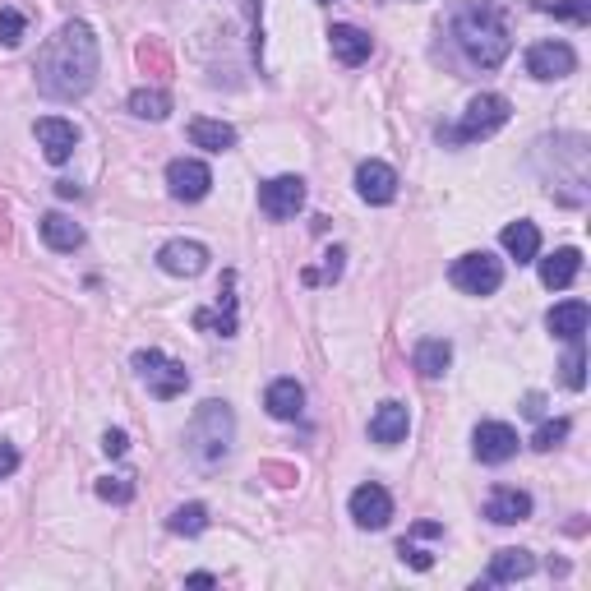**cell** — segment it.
I'll list each match as a JSON object with an SVG mask.
<instances>
[{"label":"cell","instance_id":"cell-41","mask_svg":"<svg viewBox=\"0 0 591 591\" xmlns=\"http://www.w3.org/2000/svg\"><path fill=\"white\" fill-rule=\"evenodd\" d=\"M185 582H190V587H213V582H218V578H213V573H190V578H185Z\"/></svg>","mask_w":591,"mask_h":591},{"label":"cell","instance_id":"cell-15","mask_svg":"<svg viewBox=\"0 0 591 591\" xmlns=\"http://www.w3.org/2000/svg\"><path fill=\"white\" fill-rule=\"evenodd\" d=\"M485 518L499 522V527L527 522L531 518V495H527V490H513V485H495L490 499H485Z\"/></svg>","mask_w":591,"mask_h":591},{"label":"cell","instance_id":"cell-23","mask_svg":"<svg viewBox=\"0 0 591 591\" xmlns=\"http://www.w3.org/2000/svg\"><path fill=\"white\" fill-rule=\"evenodd\" d=\"M190 144L194 148H208V153H227V148H236V130H231L227 121L194 116V121H190Z\"/></svg>","mask_w":591,"mask_h":591},{"label":"cell","instance_id":"cell-6","mask_svg":"<svg viewBox=\"0 0 591 591\" xmlns=\"http://www.w3.org/2000/svg\"><path fill=\"white\" fill-rule=\"evenodd\" d=\"M448 278H453L458 291H467V296H495V291L504 287V264H499L495 254L476 250V254H462Z\"/></svg>","mask_w":591,"mask_h":591},{"label":"cell","instance_id":"cell-32","mask_svg":"<svg viewBox=\"0 0 591 591\" xmlns=\"http://www.w3.org/2000/svg\"><path fill=\"white\" fill-rule=\"evenodd\" d=\"M24 28H28V19L14 5H5L0 10V47H19L24 42Z\"/></svg>","mask_w":591,"mask_h":591},{"label":"cell","instance_id":"cell-29","mask_svg":"<svg viewBox=\"0 0 591 591\" xmlns=\"http://www.w3.org/2000/svg\"><path fill=\"white\" fill-rule=\"evenodd\" d=\"M167 531L171 536H199V531H208V508L204 504H181L167 518Z\"/></svg>","mask_w":591,"mask_h":591},{"label":"cell","instance_id":"cell-2","mask_svg":"<svg viewBox=\"0 0 591 591\" xmlns=\"http://www.w3.org/2000/svg\"><path fill=\"white\" fill-rule=\"evenodd\" d=\"M453 37H458L462 56L471 65H481V70H499L508 61V51H513V37H508V19L495 10V5H481V0H471L453 14Z\"/></svg>","mask_w":591,"mask_h":591},{"label":"cell","instance_id":"cell-31","mask_svg":"<svg viewBox=\"0 0 591 591\" xmlns=\"http://www.w3.org/2000/svg\"><path fill=\"white\" fill-rule=\"evenodd\" d=\"M97 499H107V504H130L134 476H102V481H97Z\"/></svg>","mask_w":591,"mask_h":591},{"label":"cell","instance_id":"cell-26","mask_svg":"<svg viewBox=\"0 0 591 591\" xmlns=\"http://www.w3.org/2000/svg\"><path fill=\"white\" fill-rule=\"evenodd\" d=\"M448 361H453V342L448 338H425L421 347H416V370H421V379H439V374L448 370Z\"/></svg>","mask_w":591,"mask_h":591},{"label":"cell","instance_id":"cell-3","mask_svg":"<svg viewBox=\"0 0 591 591\" xmlns=\"http://www.w3.org/2000/svg\"><path fill=\"white\" fill-rule=\"evenodd\" d=\"M231 439H236V411L218 398L199 402V411H194L190 425H185V448H190V458L199 462V467H218V462L231 453Z\"/></svg>","mask_w":591,"mask_h":591},{"label":"cell","instance_id":"cell-21","mask_svg":"<svg viewBox=\"0 0 591 591\" xmlns=\"http://www.w3.org/2000/svg\"><path fill=\"white\" fill-rule=\"evenodd\" d=\"M545 324H550L555 338L578 342L582 333H587V324H591V310H587V301H564V305H555V310L545 314Z\"/></svg>","mask_w":591,"mask_h":591},{"label":"cell","instance_id":"cell-10","mask_svg":"<svg viewBox=\"0 0 591 591\" xmlns=\"http://www.w3.org/2000/svg\"><path fill=\"white\" fill-rule=\"evenodd\" d=\"M157 268L171 273V278H199L208 268V245L199 241H167L157 250Z\"/></svg>","mask_w":591,"mask_h":591},{"label":"cell","instance_id":"cell-12","mask_svg":"<svg viewBox=\"0 0 591 591\" xmlns=\"http://www.w3.org/2000/svg\"><path fill=\"white\" fill-rule=\"evenodd\" d=\"M356 194L365 204H393L398 199V171L379 162V157H370V162L356 167Z\"/></svg>","mask_w":591,"mask_h":591},{"label":"cell","instance_id":"cell-1","mask_svg":"<svg viewBox=\"0 0 591 591\" xmlns=\"http://www.w3.org/2000/svg\"><path fill=\"white\" fill-rule=\"evenodd\" d=\"M37 74V93L56 97V102H74L84 97L97 79V37L84 19H70L61 33L51 37L47 47L37 51L33 61Z\"/></svg>","mask_w":591,"mask_h":591},{"label":"cell","instance_id":"cell-39","mask_svg":"<svg viewBox=\"0 0 591 591\" xmlns=\"http://www.w3.org/2000/svg\"><path fill=\"white\" fill-rule=\"evenodd\" d=\"M522 416L541 421V416H545V393H527V398H522Z\"/></svg>","mask_w":591,"mask_h":591},{"label":"cell","instance_id":"cell-11","mask_svg":"<svg viewBox=\"0 0 591 591\" xmlns=\"http://www.w3.org/2000/svg\"><path fill=\"white\" fill-rule=\"evenodd\" d=\"M578 70V56L568 42H536L527 51V74L531 79H564V74Z\"/></svg>","mask_w":591,"mask_h":591},{"label":"cell","instance_id":"cell-16","mask_svg":"<svg viewBox=\"0 0 591 591\" xmlns=\"http://www.w3.org/2000/svg\"><path fill=\"white\" fill-rule=\"evenodd\" d=\"M328 47H333V56H338L342 65H361V61H370L374 42H370V33L356 24H333L328 28Z\"/></svg>","mask_w":591,"mask_h":591},{"label":"cell","instance_id":"cell-17","mask_svg":"<svg viewBox=\"0 0 591 591\" xmlns=\"http://www.w3.org/2000/svg\"><path fill=\"white\" fill-rule=\"evenodd\" d=\"M199 328H218L222 338L236 333V273H222V287H218V310H199L194 314Z\"/></svg>","mask_w":591,"mask_h":591},{"label":"cell","instance_id":"cell-5","mask_svg":"<svg viewBox=\"0 0 591 591\" xmlns=\"http://www.w3.org/2000/svg\"><path fill=\"white\" fill-rule=\"evenodd\" d=\"M134 370H139V379L148 384V393H153L157 402L181 398L185 388H190V370H185L181 361H171V356H162L157 347L134 351Z\"/></svg>","mask_w":591,"mask_h":591},{"label":"cell","instance_id":"cell-8","mask_svg":"<svg viewBox=\"0 0 591 591\" xmlns=\"http://www.w3.org/2000/svg\"><path fill=\"white\" fill-rule=\"evenodd\" d=\"M305 204V181L301 176H273V181L259 185V208H264L273 222L296 218Z\"/></svg>","mask_w":591,"mask_h":591},{"label":"cell","instance_id":"cell-13","mask_svg":"<svg viewBox=\"0 0 591 591\" xmlns=\"http://www.w3.org/2000/svg\"><path fill=\"white\" fill-rule=\"evenodd\" d=\"M518 453V430L504 421H481L476 425V458L490 462V467H504L508 458Z\"/></svg>","mask_w":591,"mask_h":591},{"label":"cell","instance_id":"cell-37","mask_svg":"<svg viewBox=\"0 0 591 591\" xmlns=\"http://www.w3.org/2000/svg\"><path fill=\"white\" fill-rule=\"evenodd\" d=\"M398 555H402V559H407V564H411V568H421V573H425V568H430V564H435V559L425 555V550H416V545H407V541H402V545H398Z\"/></svg>","mask_w":591,"mask_h":591},{"label":"cell","instance_id":"cell-33","mask_svg":"<svg viewBox=\"0 0 591 591\" xmlns=\"http://www.w3.org/2000/svg\"><path fill=\"white\" fill-rule=\"evenodd\" d=\"M582 365H587V356H582V338H578V342H568V356H564V365H559V370H564V384L573 388V393H578V388L587 384Z\"/></svg>","mask_w":591,"mask_h":591},{"label":"cell","instance_id":"cell-7","mask_svg":"<svg viewBox=\"0 0 591 591\" xmlns=\"http://www.w3.org/2000/svg\"><path fill=\"white\" fill-rule=\"evenodd\" d=\"M167 190H171V199H181V204H199V199L213 190V171H208V162H199V157H176L167 167Z\"/></svg>","mask_w":591,"mask_h":591},{"label":"cell","instance_id":"cell-38","mask_svg":"<svg viewBox=\"0 0 591 591\" xmlns=\"http://www.w3.org/2000/svg\"><path fill=\"white\" fill-rule=\"evenodd\" d=\"M14 471H19V448L0 444V481H5V476H14Z\"/></svg>","mask_w":591,"mask_h":591},{"label":"cell","instance_id":"cell-34","mask_svg":"<svg viewBox=\"0 0 591 591\" xmlns=\"http://www.w3.org/2000/svg\"><path fill=\"white\" fill-rule=\"evenodd\" d=\"M568 430H573L568 421H545L541 430L531 435V448H536V453H550V448H559L568 439Z\"/></svg>","mask_w":591,"mask_h":591},{"label":"cell","instance_id":"cell-4","mask_svg":"<svg viewBox=\"0 0 591 591\" xmlns=\"http://www.w3.org/2000/svg\"><path fill=\"white\" fill-rule=\"evenodd\" d=\"M508 116H513V102L504 93H476L467 102V116L458 125L439 130V139L444 144H476V139H490L495 130H504Z\"/></svg>","mask_w":591,"mask_h":591},{"label":"cell","instance_id":"cell-30","mask_svg":"<svg viewBox=\"0 0 591 591\" xmlns=\"http://www.w3.org/2000/svg\"><path fill=\"white\" fill-rule=\"evenodd\" d=\"M541 14L555 19H573V24H591V0H531Z\"/></svg>","mask_w":591,"mask_h":591},{"label":"cell","instance_id":"cell-20","mask_svg":"<svg viewBox=\"0 0 591 591\" xmlns=\"http://www.w3.org/2000/svg\"><path fill=\"white\" fill-rule=\"evenodd\" d=\"M578 273H582V254L573 250V245H564V250H555L550 259H541V282L550 291L573 287V282H578Z\"/></svg>","mask_w":591,"mask_h":591},{"label":"cell","instance_id":"cell-19","mask_svg":"<svg viewBox=\"0 0 591 591\" xmlns=\"http://www.w3.org/2000/svg\"><path fill=\"white\" fill-rule=\"evenodd\" d=\"M264 407H268V416H278V421H296L305 411V388L296 384V379H273L264 393Z\"/></svg>","mask_w":591,"mask_h":591},{"label":"cell","instance_id":"cell-28","mask_svg":"<svg viewBox=\"0 0 591 591\" xmlns=\"http://www.w3.org/2000/svg\"><path fill=\"white\" fill-rule=\"evenodd\" d=\"M134 56H139V70L144 74H153V79H171V51H167L162 37H144Z\"/></svg>","mask_w":591,"mask_h":591},{"label":"cell","instance_id":"cell-18","mask_svg":"<svg viewBox=\"0 0 591 591\" xmlns=\"http://www.w3.org/2000/svg\"><path fill=\"white\" fill-rule=\"evenodd\" d=\"M407 430H411V416H407V407H402V402H384V407L370 416V439H374V444H384V448L402 444V439H407Z\"/></svg>","mask_w":591,"mask_h":591},{"label":"cell","instance_id":"cell-42","mask_svg":"<svg viewBox=\"0 0 591 591\" xmlns=\"http://www.w3.org/2000/svg\"><path fill=\"white\" fill-rule=\"evenodd\" d=\"M0 245H10V213L0 208Z\"/></svg>","mask_w":591,"mask_h":591},{"label":"cell","instance_id":"cell-24","mask_svg":"<svg viewBox=\"0 0 591 591\" xmlns=\"http://www.w3.org/2000/svg\"><path fill=\"white\" fill-rule=\"evenodd\" d=\"M504 250L518 259V264H531L536 254H541V231H536V222H508L504 227Z\"/></svg>","mask_w":591,"mask_h":591},{"label":"cell","instance_id":"cell-40","mask_svg":"<svg viewBox=\"0 0 591 591\" xmlns=\"http://www.w3.org/2000/svg\"><path fill=\"white\" fill-rule=\"evenodd\" d=\"M56 194H61V199H79V185H74V181H56Z\"/></svg>","mask_w":591,"mask_h":591},{"label":"cell","instance_id":"cell-9","mask_svg":"<svg viewBox=\"0 0 591 591\" xmlns=\"http://www.w3.org/2000/svg\"><path fill=\"white\" fill-rule=\"evenodd\" d=\"M388 518H393V499H388L384 485L365 481L351 490V522H356V527L379 531V527H388Z\"/></svg>","mask_w":591,"mask_h":591},{"label":"cell","instance_id":"cell-14","mask_svg":"<svg viewBox=\"0 0 591 591\" xmlns=\"http://www.w3.org/2000/svg\"><path fill=\"white\" fill-rule=\"evenodd\" d=\"M33 134H37V144H42V153H47V162H56V167L70 162L74 144H79V130L70 121H61V116H42L33 125Z\"/></svg>","mask_w":591,"mask_h":591},{"label":"cell","instance_id":"cell-35","mask_svg":"<svg viewBox=\"0 0 591 591\" xmlns=\"http://www.w3.org/2000/svg\"><path fill=\"white\" fill-rule=\"evenodd\" d=\"M259 476H264L268 485H278V490H291V485L301 481V471L291 467V462H264V467H259Z\"/></svg>","mask_w":591,"mask_h":591},{"label":"cell","instance_id":"cell-25","mask_svg":"<svg viewBox=\"0 0 591 591\" xmlns=\"http://www.w3.org/2000/svg\"><path fill=\"white\" fill-rule=\"evenodd\" d=\"M536 573V555L531 550H499L490 559V578L485 582H518V578H531Z\"/></svg>","mask_w":591,"mask_h":591},{"label":"cell","instance_id":"cell-27","mask_svg":"<svg viewBox=\"0 0 591 591\" xmlns=\"http://www.w3.org/2000/svg\"><path fill=\"white\" fill-rule=\"evenodd\" d=\"M130 111L139 116V121H167L171 93H162V88H139V93H130Z\"/></svg>","mask_w":591,"mask_h":591},{"label":"cell","instance_id":"cell-22","mask_svg":"<svg viewBox=\"0 0 591 591\" xmlns=\"http://www.w3.org/2000/svg\"><path fill=\"white\" fill-rule=\"evenodd\" d=\"M42 241L56 254H74L84 245V227L74 218H65V213H47V218H42Z\"/></svg>","mask_w":591,"mask_h":591},{"label":"cell","instance_id":"cell-36","mask_svg":"<svg viewBox=\"0 0 591 591\" xmlns=\"http://www.w3.org/2000/svg\"><path fill=\"white\" fill-rule=\"evenodd\" d=\"M102 453H107V458H125V453H130V435H125V430H107V435H102Z\"/></svg>","mask_w":591,"mask_h":591}]
</instances>
